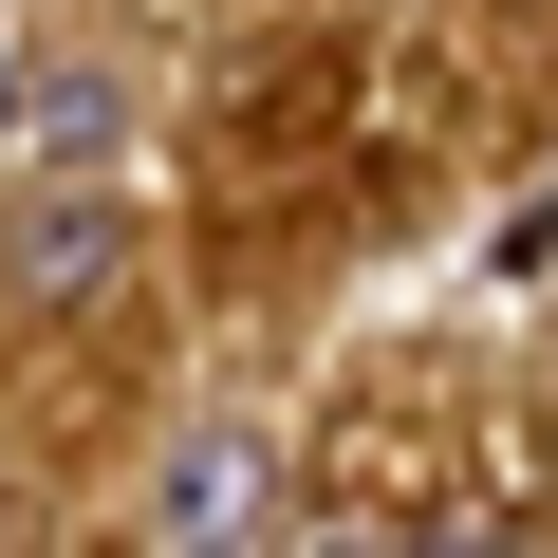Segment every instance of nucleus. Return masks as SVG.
Returning a JSON list of instances; mask_svg holds the SVG:
<instances>
[{
  "instance_id": "7ed1b4c3",
  "label": "nucleus",
  "mask_w": 558,
  "mask_h": 558,
  "mask_svg": "<svg viewBox=\"0 0 558 558\" xmlns=\"http://www.w3.org/2000/svg\"><path fill=\"white\" fill-rule=\"evenodd\" d=\"M279 558H410V521H373V502H336V521H299Z\"/></svg>"
},
{
  "instance_id": "f03ea898",
  "label": "nucleus",
  "mask_w": 558,
  "mask_h": 558,
  "mask_svg": "<svg viewBox=\"0 0 558 558\" xmlns=\"http://www.w3.org/2000/svg\"><path fill=\"white\" fill-rule=\"evenodd\" d=\"M242 502H260V447H242V428H205V447L168 465V558H223V539H242Z\"/></svg>"
},
{
  "instance_id": "20e7f679",
  "label": "nucleus",
  "mask_w": 558,
  "mask_h": 558,
  "mask_svg": "<svg viewBox=\"0 0 558 558\" xmlns=\"http://www.w3.org/2000/svg\"><path fill=\"white\" fill-rule=\"evenodd\" d=\"M410 558H539L521 521H410Z\"/></svg>"
},
{
  "instance_id": "f257e3e1",
  "label": "nucleus",
  "mask_w": 558,
  "mask_h": 558,
  "mask_svg": "<svg viewBox=\"0 0 558 558\" xmlns=\"http://www.w3.org/2000/svg\"><path fill=\"white\" fill-rule=\"evenodd\" d=\"M112 242H131V223H112V186H20V223H0V279L75 317L94 279H112Z\"/></svg>"
}]
</instances>
